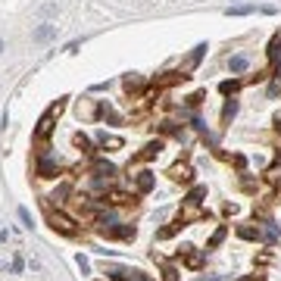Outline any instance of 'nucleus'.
Listing matches in <instances>:
<instances>
[{
	"label": "nucleus",
	"instance_id": "9b49d317",
	"mask_svg": "<svg viewBox=\"0 0 281 281\" xmlns=\"http://www.w3.org/2000/svg\"><path fill=\"white\" fill-rule=\"evenodd\" d=\"M237 237H244V241H259L262 231H259V228H253V225H244V228H237Z\"/></svg>",
	"mask_w": 281,
	"mask_h": 281
},
{
	"label": "nucleus",
	"instance_id": "0eeeda50",
	"mask_svg": "<svg viewBox=\"0 0 281 281\" xmlns=\"http://www.w3.org/2000/svg\"><path fill=\"white\" fill-rule=\"evenodd\" d=\"M203 216H206V212H203L200 206H191V203H187V206L181 209V216H178V219H181V222L187 225V222H197V219H203Z\"/></svg>",
	"mask_w": 281,
	"mask_h": 281
},
{
	"label": "nucleus",
	"instance_id": "bb28decb",
	"mask_svg": "<svg viewBox=\"0 0 281 281\" xmlns=\"http://www.w3.org/2000/svg\"><path fill=\"white\" fill-rule=\"evenodd\" d=\"M269 94H272V97H278V94H281V78H275V81H272V88H269Z\"/></svg>",
	"mask_w": 281,
	"mask_h": 281
},
{
	"label": "nucleus",
	"instance_id": "a878e982",
	"mask_svg": "<svg viewBox=\"0 0 281 281\" xmlns=\"http://www.w3.org/2000/svg\"><path fill=\"white\" fill-rule=\"evenodd\" d=\"M206 53V44H200V47H194V56H191V66H197L200 63V56Z\"/></svg>",
	"mask_w": 281,
	"mask_h": 281
},
{
	"label": "nucleus",
	"instance_id": "393cba45",
	"mask_svg": "<svg viewBox=\"0 0 281 281\" xmlns=\"http://www.w3.org/2000/svg\"><path fill=\"white\" fill-rule=\"evenodd\" d=\"M219 88H222V94H234L237 88H241V81H222Z\"/></svg>",
	"mask_w": 281,
	"mask_h": 281
},
{
	"label": "nucleus",
	"instance_id": "6ab92c4d",
	"mask_svg": "<svg viewBox=\"0 0 281 281\" xmlns=\"http://www.w3.org/2000/svg\"><path fill=\"white\" fill-rule=\"evenodd\" d=\"M109 203H116V206H122V203H134L128 194H122V191H113L109 194Z\"/></svg>",
	"mask_w": 281,
	"mask_h": 281
},
{
	"label": "nucleus",
	"instance_id": "4be33fe9",
	"mask_svg": "<svg viewBox=\"0 0 281 281\" xmlns=\"http://www.w3.org/2000/svg\"><path fill=\"white\" fill-rule=\"evenodd\" d=\"M178 228H184V222H181V219H175V222L169 225V228H163V231H159V237H172V234L178 231Z\"/></svg>",
	"mask_w": 281,
	"mask_h": 281
},
{
	"label": "nucleus",
	"instance_id": "f257e3e1",
	"mask_svg": "<svg viewBox=\"0 0 281 281\" xmlns=\"http://www.w3.org/2000/svg\"><path fill=\"white\" fill-rule=\"evenodd\" d=\"M50 228L59 234H66V237H75L78 234V228H75V222L69 216H63V212H50Z\"/></svg>",
	"mask_w": 281,
	"mask_h": 281
},
{
	"label": "nucleus",
	"instance_id": "ddd939ff",
	"mask_svg": "<svg viewBox=\"0 0 281 281\" xmlns=\"http://www.w3.org/2000/svg\"><path fill=\"white\" fill-rule=\"evenodd\" d=\"M203 197H206V187L197 184L191 194H187V200H184V203H191V206H200V200H203Z\"/></svg>",
	"mask_w": 281,
	"mask_h": 281
},
{
	"label": "nucleus",
	"instance_id": "aec40b11",
	"mask_svg": "<svg viewBox=\"0 0 281 281\" xmlns=\"http://www.w3.org/2000/svg\"><path fill=\"white\" fill-rule=\"evenodd\" d=\"M253 13V6H228L225 16H250Z\"/></svg>",
	"mask_w": 281,
	"mask_h": 281
},
{
	"label": "nucleus",
	"instance_id": "1a4fd4ad",
	"mask_svg": "<svg viewBox=\"0 0 281 281\" xmlns=\"http://www.w3.org/2000/svg\"><path fill=\"white\" fill-rule=\"evenodd\" d=\"M228 69L231 72H247L250 69V59L247 56H228Z\"/></svg>",
	"mask_w": 281,
	"mask_h": 281
},
{
	"label": "nucleus",
	"instance_id": "5701e85b",
	"mask_svg": "<svg viewBox=\"0 0 281 281\" xmlns=\"http://www.w3.org/2000/svg\"><path fill=\"white\" fill-rule=\"evenodd\" d=\"M19 219H22V225H25V228H28V231H31V228H35V222H31V212H28V209H25V206L19 209Z\"/></svg>",
	"mask_w": 281,
	"mask_h": 281
},
{
	"label": "nucleus",
	"instance_id": "412c9836",
	"mask_svg": "<svg viewBox=\"0 0 281 281\" xmlns=\"http://www.w3.org/2000/svg\"><path fill=\"white\" fill-rule=\"evenodd\" d=\"M97 109H100V116H103V119H109V122H119V116H116V109H113V106H106V103H100Z\"/></svg>",
	"mask_w": 281,
	"mask_h": 281
},
{
	"label": "nucleus",
	"instance_id": "f03ea898",
	"mask_svg": "<svg viewBox=\"0 0 281 281\" xmlns=\"http://www.w3.org/2000/svg\"><path fill=\"white\" fill-rule=\"evenodd\" d=\"M178 256H181V262H184L187 269H200V266H203V256L194 250V247H187V244L178 247Z\"/></svg>",
	"mask_w": 281,
	"mask_h": 281
},
{
	"label": "nucleus",
	"instance_id": "20e7f679",
	"mask_svg": "<svg viewBox=\"0 0 281 281\" xmlns=\"http://www.w3.org/2000/svg\"><path fill=\"white\" fill-rule=\"evenodd\" d=\"M169 175L175 178V181H181V184H187L194 178V172H191V166H184V163H178V166H172L169 169Z\"/></svg>",
	"mask_w": 281,
	"mask_h": 281
},
{
	"label": "nucleus",
	"instance_id": "6e6552de",
	"mask_svg": "<svg viewBox=\"0 0 281 281\" xmlns=\"http://www.w3.org/2000/svg\"><path fill=\"white\" fill-rule=\"evenodd\" d=\"M159 150H163V144H159V141H153V144H147V147H144V150L138 153V156H134V163H144V159H153V156H156Z\"/></svg>",
	"mask_w": 281,
	"mask_h": 281
},
{
	"label": "nucleus",
	"instance_id": "7ed1b4c3",
	"mask_svg": "<svg viewBox=\"0 0 281 281\" xmlns=\"http://www.w3.org/2000/svg\"><path fill=\"white\" fill-rule=\"evenodd\" d=\"M59 113H63V103H53V106L47 109V116L38 122V138H47V134H50V128H53L50 122H53V116H59Z\"/></svg>",
	"mask_w": 281,
	"mask_h": 281
},
{
	"label": "nucleus",
	"instance_id": "7c9ffc66",
	"mask_svg": "<svg viewBox=\"0 0 281 281\" xmlns=\"http://www.w3.org/2000/svg\"><path fill=\"white\" fill-rule=\"evenodd\" d=\"M0 50H3V41H0Z\"/></svg>",
	"mask_w": 281,
	"mask_h": 281
},
{
	"label": "nucleus",
	"instance_id": "f8f14e48",
	"mask_svg": "<svg viewBox=\"0 0 281 281\" xmlns=\"http://www.w3.org/2000/svg\"><path fill=\"white\" fill-rule=\"evenodd\" d=\"M56 35V25H38L35 28V41H50Z\"/></svg>",
	"mask_w": 281,
	"mask_h": 281
},
{
	"label": "nucleus",
	"instance_id": "cd10ccee",
	"mask_svg": "<svg viewBox=\"0 0 281 281\" xmlns=\"http://www.w3.org/2000/svg\"><path fill=\"white\" fill-rule=\"evenodd\" d=\"M275 237H278V228L269 225V228H266V241H275Z\"/></svg>",
	"mask_w": 281,
	"mask_h": 281
},
{
	"label": "nucleus",
	"instance_id": "c85d7f7f",
	"mask_svg": "<svg viewBox=\"0 0 281 281\" xmlns=\"http://www.w3.org/2000/svg\"><path fill=\"white\" fill-rule=\"evenodd\" d=\"M75 262H78V269H81V272H88V269H91V262L84 259V256H78V259H75Z\"/></svg>",
	"mask_w": 281,
	"mask_h": 281
},
{
	"label": "nucleus",
	"instance_id": "b1692460",
	"mask_svg": "<svg viewBox=\"0 0 281 281\" xmlns=\"http://www.w3.org/2000/svg\"><path fill=\"white\" fill-rule=\"evenodd\" d=\"M278 47H281V35L272 38V44H269V59H275V56H278Z\"/></svg>",
	"mask_w": 281,
	"mask_h": 281
},
{
	"label": "nucleus",
	"instance_id": "c756f323",
	"mask_svg": "<svg viewBox=\"0 0 281 281\" xmlns=\"http://www.w3.org/2000/svg\"><path fill=\"white\" fill-rule=\"evenodd\" d=\"M163 275H166V281H178V275H175V269H166Z\"/></svg>",
	"mask_w": 281,
	"mask_h": 281
},
{
	"label": "nucleus",
	"instance_id": "f3484780",
	"mask_svg": "<svg viewBox=\"0 0 281 281\" xmlns=\"http://www.w3.org/2000/svg\"><path fill=\"white\" fill-rule=\"evenodd\" d=\"M234 116H237V100H228L225 109H222V122H231Z\"/></svg>",
	"mask_w": 281,
	"mask_h": 281
},
{
	"label": "nucleus",
	"instance_id": "423d86ee",
	"mask_svg": "<svg viewBox=\"0 0 281 281\" xmlns=\"http://www.w3.org/2000/svg\"><path fill=\"white\" fill-rule=\"evenodd\" d=\"M97 144H100V147H109V150H119V147H122V138H119V134L97 131Z\"/></svg>",
	"mask_w": 281,
	"mask_h": 281
},
{
	"label": "nucleus",
	"instance_id": "2eb2a0df",
	"mask_svg": "<svg viewBox=\"0 0 281 281\" xmlns=\"http://www.w3.org/2000/svg\"><path fill=\"white\" fill-rule=\"evenodd\" d=\"M94 172H97L100 178H109V175L116 172V166H113V163H103V159H100V163H94Z\"/></svg>",
	"mask_w": 281,
	"mask_h": 281
},
{
	"label": "nucleus",
	"instance_id": "4468645a",
	"mask_svg": "<svg viewBox=\"0 0 281 281\" xmlns=\"http://www.w3.org/2000/svg\"><path fill=\"white\" fill-rule=\"evenodd\" d=\"M225 234H228V228H225V225H219L216 231H212V237H209V244H206V247H209V250H216V247L225 241Z\"/></svg>",
	"mask_w": 281,
	"mask_h": 281
},
{
	"label": "nucleus",
	"instance_id": "2f4dec72",
	"mask_svg": "<svg viewBox=\"0 0 281 281\" xmlns=\"http://www.w3.org/2000/svg\"><path fill=\"white\" fill-rule=\"evenodd\" d=\"M244 281H250V278H244Z\"/></svg>",
	"mask_w": 281,
	"mask_h": 281
},
{
	"label": "nucleus",
	"instance_id": "473e14b6",
	"mask_svg": "<svg viewBox=\"0 0 281 281\" xmlns=\"http://www.w3.org/2000/svg\"><path fill=\"white\" fill-rule=\"evenodd\" d=\"M0 269H3V266H0Z\"/></svg>",
	"mask_w": 281,
	"mask_h": 281
},
{
	"label": "nucleus",
	"instance_id": "dca6fc26",
	"mask_svg": "<svg viewBox=\"0 0 281 281\" xmlns=\"http://www.w3.org/2000/svg\"><path fill=\"white\" fill-rule=\"evenodd\" d=\"M97 113H100V109H94V103H91V100H81V103H78V116H84V119H94Z\"/></svg>",
	"mask_w": 281,
	"mask_h": 281
},
{
	"label": "nucleus",
	"instance_id": "39448f33",
	"mask_svg": "<svg viewBox=\"0 0 281 281\" xmlns=\"http://www.w3.org/2000/svg\"><path fill=\"white\" fill-rule=\"evenodd\" d=\"M35 172H38V178H56V175H59V169H56L53 163H50V159H44V156H41V159H38V169H35Z\"/></svg>",
	"mask_w": 281,
	"mask_h": 281
},
{
	"label": "nucleus",
	"instance_id": "a211bd4d",
	"mask_svg": "<svg viewBox=\"0 0 281 281\" xmlns=\"http://www.w3.org/2000/svg\"><path fill=\"white\" fill-rule=\"evenodd\" d=\"M72 144H75V147H78V150H84V153H91V141H88V134H75V138H72Z\"/></svg>",
	"mask_w": 281,
	"mask_h": 281
},
{
	"label": "nucleus",
	"instance_id": "9d476101",
	"mask_svg": "<svg viewBox=\"0 0 281 281\" xmlns=\"http://www.w3.org/2000/svg\"><path fill=\"white\" fill-rule=\"evenodd\" d=\"M153 184H156V181H153V172H141V175H138V191H141V194H150Z\"/></svg>",
	"mask_w": 281,
	"mask_h": 281
}]
</instances>
